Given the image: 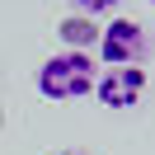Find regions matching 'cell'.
Masks as SVG:
<instances>
[{
	"mask_svg": "<svg viewBox=\"0 0 155 155\" xmlns=\"http://www.w3.org/2000/svg\"><path fill=\"white\" fill-rule=\"evenodd\" d=\"M99 71L89 52H57L38 66V94L52 99V104H66V99H85L94 89Z\"/></svg>",
	"mask_w": 155,
	"mask_h": 155,
	"instance_id": "6da1fadb",
	"label": "cell"
},
{
	"mask_svg": "<svg viewBox=\"0 0 155 155\" xmlns=\"http://www.w3.org/2000/svg\"><path fill=\"white\" fill-rule=\"evenodd\" d=\"M99 61L104 66H141L146 61V28L127 14H117L113 24L99 28Z\"/></svg>",
	"mask_w": 155,
	"mask_h": 155,
	"instance_id": "7a4b0ae2",
	"label": "cell"
},
{
	"mask_svg": "<svg viewBox=\"0 0 155 155\" xmlns=\"http://www.w3.org/2000/svg\"><path fill=\"white\" fill-rule=\"evenodd\" d=\"M146 94V71L141 66H104L94 80V99L104 108H132Z\"/></svg>",
	"mask_w": 155,
	"mask_h": 155,
	"instance_id": "3957f363",
	"label": "cell"
},
{
	"mask_svg": "<svg viewBox=\"0 0 155 155\" xmlns=\"http://www.w3.org/2000/svg\"><path fill=\"white\" fill-rule=\"evenodd\" d=\"M57 38H61V52H89V57H94V47H99V19L66 14V19L57 24Z\"/></svg>",
	"mask_w": 155,
	"mask_h": 155,
	"instance_id": "277c9868",
	"label": "cell"
},
{
	"mask_svg": "<svg viewBox=\"0 0 155 155\" xmlns=\"http://www.w3.org/2000/svg\"><path fill=\"white\" fill-rule=\"evenodd\" d=\"M75 5V14H85V19H99V14L117 10V0H71Z\"/></svg>",
	"mask_w": 155,
	"mask_h": 155,
	"instance_id": "5b68a950",
	"label": "cell"
},
{
	"mask_svg": "<svg viewBox=\"0 0 155 155\" xmlns=\"http://www.w3.org/2000/svg\"><path fill=\"white\" fill-rule=\"evenodd\" d=\"M57 155H85V150H75V146H71V150H57Z\"/></svg>",
	"mask_w": 155,
	"mask_h": 155,
	"instance_id": "8992f818",
	"label": "cell"
},
{
	"mask_svg": "<svg viewBox=\"0 0 155 155\" xmlns=\"http://www.w3.org/2000/svg\"><path fill=\"white\" fill-rule=\"evenodd\" d=\"M0 122H5V113H0Z\"/></svg>",
	"mask_w": 155,
	"mask_h": 155,
	"instance_id": "52a82bcc",
	"label": "cell"
},
{
	"mask_svg": "<svg viewBox=\"0 0 155 155\" xmlns=\"http://www.w3.org/2000/svg\"><path fill=\"white\" fill-rule=\"evenodd\" d=\"M150 5H155V0H150Z\"/></svg>",
	"mask_w": 155,
	"mask_h": 155,
	"instance_id": "ba28073f",
	"label": "cell"
}]
</instances>
